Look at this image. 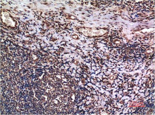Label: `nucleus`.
Returning <instances> with one entry per match:
<instances>
[{
    "instance_id": "nucleus-1",
    "label": "nucleus",
    "mask_w": 155,
    "mask_h": 115,
    "mask_svg": "<svg viewBox=\"0 0 155 115\" xmlns=\"http://www.w3.org/2000/svg\"><path fill=\"white\" fill-rule=\"evenodd\" d=\"M2 18L3 22L7 24L12 27H15V23L9 16V14L8 12H5L2 13Z\"/></svg>"
}]
</instances>
